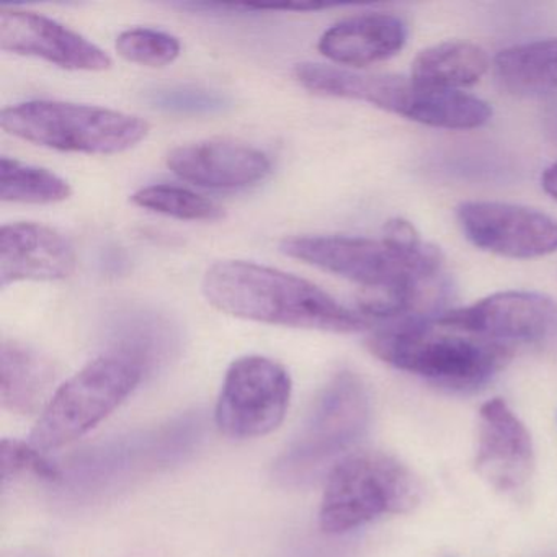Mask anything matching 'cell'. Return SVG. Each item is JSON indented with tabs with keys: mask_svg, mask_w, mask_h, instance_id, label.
I'll use <instances>...</instances> for the list:
<instances>
[{
	"mask_svg": "<svg viewBox=\"0 0 557 557\" xmlns=\"http://www.w3.org/2000/svg\"><path fill=\"white\" fill-rule=\"evenodd\" d=\"M201 292L218 311L246 321L334 334L370 327L360 312L345 308L314 283L246 260L213 263L201 280Z\"/></svg>",
	"mask_w": 557,
	"mask_h": 557,
	"instance_id": "cell-1",
	"label": "cell"
},
{
	"mask_svg": "<svg viewBox=\"0 0 557 557\" xmlns=\"http://www.w3.org/2000/svg\"><path fill=\"white\" fill-rule=\"evenodd\" d=\"M368 350L400 371L453 391H472L497 376L513 357L511 345L436 324L404 319L371 334Z\"/></svg>",
	"mask_w": 557,
	"mask_h": 557,
	"instance_id": "cell-2",
	"label": "cell"
},
{
	"mask_svg": "<svg viewBox=\"0 0 557 557\" xmlns=\"http://www.w3.org/2000/svg\"><path fill=\"white\" fill-rule=\"evenodd\" d=\"M295 77L312 94L370 103L433 128H481L492 116L491 106L479 97L461 90L430 89L412 77L358 73L318 63L298 64Z\"/></svg>",
	"mask_w": 557,
	"mask_h": 557,
	"instance_id": "cell-3",
	"label": "cell"
},
{
	"mask_svg": "<svg viewBox=\"0 0 557 557\" xmlns=\"http://www.w3.org/2000/svg\"><path fill=\"white\" fill-rule=\"evenodd\" d=\"M422 502L419 478L394 456L358 451L338 459L325 481L319 527L345 534L384 515L416 510Z\"/></svg>",
	"mask_w": 557,
	"mask_h": 557,
	"instance_id": "cell-4",
	"label": "cell"
},
{
	"mask_svg": "<svg viewBox=\"0 0 557 557\" xmlns=\"http://www.w3.org/2000/svg\"><path fill=\"white\" fill-rule=\"evenodd\" d=\"M370 416V396L361 377L348 370L335 374L276 459L273 466L276 481L285 487H305L314 482L363 436Z\"/></svg>",
	"mask_w": 557,
	"mask_h": 557,
	"instance_id": "cell-5",
	"label": "cell"
},
{
	"mask_svg": "<svg viewBox=\"0 0 557 557\" xmlns=\"http://www.w3.org/2000/svg\"><path fill=\"white\" fill-rule=\"evenodd\" d=\"M0 126L22 141L77 154L129 151L149 135V123L129 113L60 100H32L0 113Z\"/></svg>",
	"mask_w": 557,
	"mask_h": 557,
	"instance_id": "cell-6",
	"label": "cell"
},
{
	"mask_svg": "<svg viewBox=\"0 0 557 557\" xmlns=\"http://www.w3.org/2000/svg\"><path fill=\"white\" fill-rule=\"evenodd\" d=\"M280 250L364 289L409 288L442 275V252L426 243L400 247L384 237L296 236Z\"/></svg>",
	"mask_w": 557,
	"mask_h": 557,
	"instance_id": "cell-7",
	"label": "cell"
},
{
	"mask_svg": "<svg viewBox=\"0 0 557 557\" xmlns=\"http://www.w3.org/2000/svg\"><path fill=\"white\" fill-rule=\"evenodd\" d=\"M143 376L138 364L115 354L90 361L54 391L32 430V445L51 451L76 442L122 406Z\"/></svg>",
	"mask_w": 557,
	"mask_h": 557,
	"instance_id": "cell-8",
	"label": "cell"
},
{
	"mask_svg": "<svg viewBox=\"0 0 557 557\" xmlns=\"http://www.w3.org/2000/svg\"><path fill=\"white\" fill-rule=\"evenodd\" d=\"M292 391V376L278 361L260 355L237 358L218 397V429L234 440L269 435L285 420Z\"/></svg>",
	"mask_w": 557,
	"mask_h": 557,
	"instance_id": "cell-9",
	"label": "cell"
},
{
	"mask_svg": "<svg viewBox=\"0 0 557 557\" xmlns=\"http://www.w3.org/2000/svg\"><path fill=\"white\" fill-rule=\"evenodd\" d=\"M469 243L507 259H537L557 252V221L549 214L502 201H466L456 211Z\"/></svg>",
	"mask_w": 557,
	"mask_h": 557,
	"instance_id": "cell-10",
	"label": "cell"
},
{
	"mask_svg": "<svg viewBox=\"0 0 557 557\" xmlns=\"http://www.w3.org/2000/svg\"><path fill=\"white\" fill-rule=\"evenodd\" d=\"M557 318L553 299L533 292H502L436 315V324L510 345L546 337Z\"/></svg>",
	"mask_w": 557,
	"mask_h": 557,
	"instance_id": "cell-11",
	"label": "cell"
},
{
	"mask_svg": "<svg viewBox=\"0 0 557 557\" xmlns=\"http://www.w3.org/2000/svg\"><path fill=\"white\" fill-rule=\"evenodd\" d=\"M533 440L527 425L500 397L479 409L475 472L500 494L527 487L534 474Z\"/></svg>",
	"mask_w": 557,
	"mask_h": 557,
	"instance_id": "cell-12",
	"label": "cell"
},
{
	"mask_svg": "<svg viewBox=\"0 0 557 557\" xmlns=\"http://www.w3.org/2000/svg\"><path fill=\"white\" fill-rule=\"evenodd\" d=\"M0 48L70 71L103 73L113 61L83 35L37 12L0 9Z\"/></svg>",
	"mask_w": 557,
	"mask_h": 557,
	"instance_id": "cell-13",
	"label": "cell"
},
{
	"mask_svg": "<svg viewBox=\"0 0 557 557\" xmlns=\"http://www.w3.org/2000/svg\"><path fill=\"white\" fill-rule=\"evenodd\" d=\"M168 168L182 181L211 190H240L265 181L272 161L265 152L233 139H207L178 146Z\"/></svg>",
	"mask_w": 557,
	"mask_h": 557,
	"instance_id": "cell-14",
	"label": "cell"
},
{
	"mask_svg": "<svg viewBox=\"0 0 557 557\" xmlns=\"http://www.w3.org/2000/svg\"><path fill=\"white\" fill-rule=\"evenodd\" d=\"M77 256L70 239L37 223L5 224L0 230V285L60 282L76 272Z\"/></svg>",
	"mask_w": 557,
	"mask_h": 557,
	"instance_id": "cell-15",
	"label": "cell"
},
{
	"mask_svg": "<svg viewBox=\"0 0 557 557\" xmlns=\"http://www.w3.org/2000/svg\"><path fill=\"white\" fill-rule=\"evenodd\" d=\"M407 27L399 17L383 12L354 15L322 34L318 50L332 63L345 67H367L400 53Z\"/></svg>",
	"mask_w": 557,
	"mask_h": 557,
	"instance_id": "cell-16",
	"label": "cell"
},
{
	"mask_svg": "<svg viewBox=\"0 0 557 557\" xmlns=\"http://www.w3.org/2000/svg\"><path fill=\"white\" fill-rule=\"evenodd\" d=\"M57 381L53 363L17 341L0 347V400L4 409L22 416L44 410Z\"/></svg>",
	"mask_w": 557,
	"mask_h": 557,
	"instance_id": "cell-17",
	"label": "cell"
},
{
	"mask_svg": "<svg viewBox=\"0 0 557 557\" xmlns=\"http://www.w3.org/2000/svg\"><path fill=\"white\" fill-rule=\"evenodd\" d=\"M110 337L112 354L133 361L145 373L168 361L177 347V334L171 321L146 309L120 312L110 324Z\"/></svg>",
	"mask_w": 557,
	"mask_h": 557,
	"instance_id": "cell-18",
	"label": "cell"
},
{
	"mask_svg": "<svg viewBox=\"0 0 557 557\" xmlns=\"http://www.w3.org/2000/svg\"><path fill=\"white\" fill-rule=\"evenodd\" d=\"M491 67L488 54L469 41L449 40L417 54L410 77L430 89L461 90L474 86Z\"/></svg>",
	"mask_w": 557,
	"mask_h": 557,
	"instance_id": "cell-19",
	"label": "cell"
},
{
	"mask_svg": "<svg viewBox=\"0 0 557 557\" xmlns=\"http://www.w3.org/2000/svg\"><path fill=\"white\" fill-rule=\"evenodd\" d=\"M495 73L511 92H556L557 38L528 41L500 51L495 58Z\"/></svg>",
	"mask_w": 557,
	"mask_h": 557,
	"instance_id": "cell-20",
	"label": "cell"
},
{
	"mask_svg": "<svg viewBox=\"0 0 557 557\" xmlns=\"http://www.w3.org/2000/svg\"><path fill=\"white\" fill-rule=\"evenodd\" d=\"M71 195L73 188L60 175L17 159H0V200L4 203L54 205Z\"/></svg>",
	"mask_w": 557,
	"mask_h": 557,
	"instance_id": "cell-21",
	"label": "cell"
},
{
	"mask_svg": "<svg viewBox=\"0 0 557 557\" xmlns=\"http://www.w3.org/2000/svg\"><path fill=\"white\" fill-rule=\"evenodd\" d=\"M132 201L136 207L175 220L213 223L224 218L220 205L177 185L161 184L141 188L133 195Z\"/></svg>",
	"mask_w": 557,
	"mask_h": 557,
	"instance_id": "cell-22",
	"label": "cell"
},
{
	"mask_svg": "<svg viewBox=\"0 0 557 557\" xmlns=\"http://www.w3.org/2000/svg\"><path fill=\"white\" fill-rule=\"evenodd\" d=\"M116 51L123 60L139 66L164 67L182 53L177 37L154 28H129L116 38Z\"/></svg>",
	"mask_w": 557,
	"mask_h": 557,
	"instance_id": "cell-23",
	"label": "cell"
},
{
	"mask_svg": "<svg viewBox=\"0 0 557 557\" xmlns=\"http://www.w3.org/2000/svg\"><path fill=\"white\" fill-rule=\"evenodd\" d=\"M148 102L156 110L178 115H213L231 107L230 97L216 90L191 86H165L149 90Z\"/></svg>",
	"mask_w": 557,
	"mask_h": 557,
	"instance_id": "cell-24",
	"label": "cell"
},
{
	"mask_svg": "<svg viewBox=\"0 0 557 557\" xmlns=\"http://www.w3.org/2000/svg\"><path fill=\"white\" fill-rule=\"evenodd\" d=\"M40 479L45 482H60L63 472L54 462L45 456V451L38 449L32 443L21 440L4 438L0 443V478L2 481H14L17 478Z\"/></svg>",
	"mask_w": 557,
	"mask_h": 557,
	"instance_id": "cell-25",
	"label": "cell"
},
{
	"mask_svg": "<svg viewBox=\"0 0 557 557\" xmlns=\"http://www.w3.org/2000/svg\"><path fill=\"white\" fill-rule=\"evenodd\" d=\"M543 190L557 201V162H553L541 175Z\"/></svg>",
	"mask_w": 557,
	"mask_h": 557,
	"instance_id": "cell-26",
	"label": "cell"
}]
</instances>
